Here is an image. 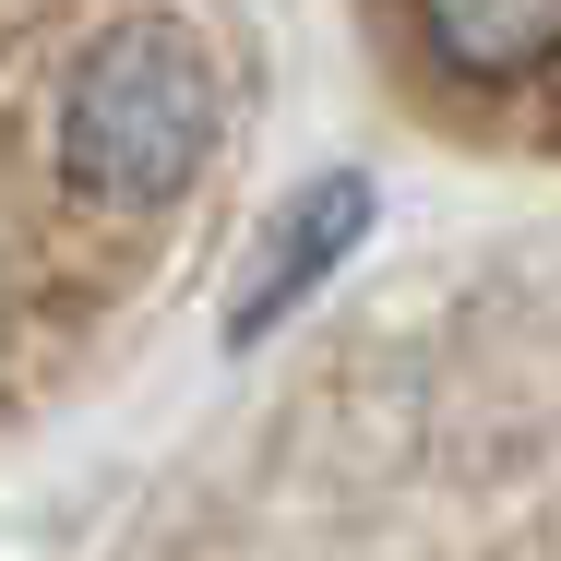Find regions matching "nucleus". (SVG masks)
<instances>
[{
  "label": "nucleus",
  "instance_id": "1",
  "mask_svg": "<svg viewBox=\"0 0 561 561\" xmlns=\"http://www.w3.org/2000/svg\"><path fill=\"white\" fill-rule=\"evenodd\" d=\"M216 156V60L180 24H119L60 96V168L96 204H168Z\"/></svg>",
  "mask_w": 561,
  "mask_h": 561
},
{
  "label": "nucleus",
  "instance_id": "2",
  "mask_svg": "<svg viewBox=\"0 0 561 561\" xmlns=\"http://www.w3.org/2000/svg\"><path fill=\"white\" fill-rule=\"evenodd\" d=\"M358 227H370V180H311L287 216L263 227V251H251V287H239V323H227V335L251 346L275 311H299L346 251H358Z\"/></svg>",
  "mask_w": 561,
  "mask_h": 561
},
{
  "label": "nucleus",
  "instance_id": "3",
  "mask_svg": "<svg viewBox=\"0 0 561 561\" xmlns=\"http://www.w3.org/2000/svg\"><path fill=\"white\" fill-rule=\"evenodd\" d=\"M419 12H431V48L466 84H514L561 48V0H419Z\"/></svg>",
  "mask_w": 561,
  "mask_h": 561
}]
</instances>
